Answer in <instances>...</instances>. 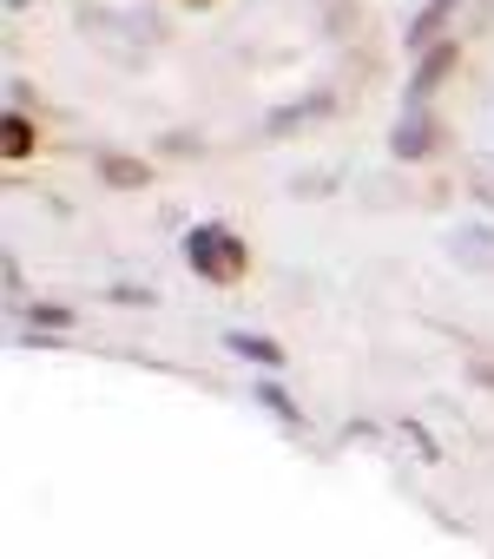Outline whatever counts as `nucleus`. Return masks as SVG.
<instances>
[{"instance_id": "obj_9", "label": "nucleus", "mask_w": 494, "mask_h": 559, "mask_svg": "<svg viewBox=\"0 0 494 559\" xmlns=\"http://www.w3.org/2000/svg\"><path fill=\"white\" fill-rule=\"evenodd\" d=\"M106 178H113V185H139L145 171H139V165H119V158H106Z\"/></svg>"}, {"instance_id": "obj_3", "label": "nucleus", "mask_w": 494, "mask_h": 559, "mask_svg": "<svg viewBox=\"0 0 494 559\" xmlns=\"http://www.w3.org/2000/svg\"><path fill=\"white\" fill-rule=\"evenodd\" d=\"M448 257L461 270H494V224H455L448 230Z\"/></svg>"}, {"instance_id": "obj_6", "label": "nucleus", "mask_w": 494, "mask_h": 559, "mask_svg": "<svg viewBox=\"0 0 494 559\" xmlns=\"http://www.w3.org/2000/svg\"><path fill=\"white\" fill-rule=\"evenodd\" d=\"M231 349H237V356H251V362H264V369H271V362H284V356H278V343H264V336H237V330H231Z\"/></svg>"}, {"instance_id": "obj_8", "label": "nucleus", "mask_w": 494, "mask_h": 559, "mask_svg": "<svg viewBox=\"0 0 494 559\" xmlns=\"http://www.w3.org/2000/svg\"><path fill=\"white\" fill-rule=\"evenodd\" d=\"M0 139H8V158H21V152L34 145V132H27V126H21L14 112H8V126H0Z\"/></svg>"}, {"instance_id": "obj_7", "label": "nucleus", "mask_w": 494, "mask_h": 559, "mask_svg": "<svg viewBox=\"0 0 494 559\" xmlns=\"http://www.w3.org/2000/svg\"><path fill=\"white\" fill-rule=\"evenodd\" d=\"M317 112H330V99H310V106H284V112H271V132H291V126H304V119H317Z\"/></svg>"}, {"instance_id": "obj_1", "label": "nucleus", "mask_w": 494, "mask_h": 559, "mask_svg": "<svg viewBox=\"0 0 494 559\" xmlns=\"http://www.w3.org/2000/svg\"><path fill=\"white\" fill-rule=\"evenodd\" d=\"M185 257H191L198 276H211V284H231V276L244 270V243H237L224 224H198V230H185Z\"/></svg>"}, {"instance_id": "obj_2", "label": "nucleus", "mask_w": 494, "mask_h": 559, "mask_svg": "<svg viewBox=\"0 0 494 559\" xmlns=\"http://www.w3.org/2000/svg\"><path fill=\"white\" fill-rule=\"evenodd\" d=\"M428 145H435V119H428L422 99H409L402 119H396V132H389V152L396 158H428Z\"/></svg>"}, {"instance_id": "obj_4", "label": "nucleus", "mask_w": 494, "mask_h": 559, "mask_svg": "<svg viewBox=\"0 0 494 559\" xmlns=\"http://www.w3.org/2000/svg\"><path fill=\"white\" fill-rule=\"evenodd\" d=\"M448 67H455V47H448V40H435V47L422 53V67L409 73V99H428V86H435Z\"/></svg>"}, {"instance_id": "obj_5", "label": "nucleus", "mask_w": 494, "mask_h": 559, "mask_svg": "<svg viewBox=\"0 0 494 559\" xmlns=\"http://www.w3.org/2000/svg\"><path fill=\"white\" fill-rule=\"evenodd\" d=\"M448 14H455V0H428V8L409 21V47H422V53H428V47H435V27H442Z\"/></svg>"}]
</instances>
